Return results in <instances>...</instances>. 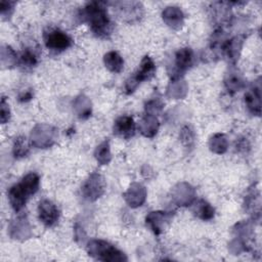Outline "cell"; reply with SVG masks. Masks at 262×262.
Segmentation results:
<instances>
[{
	"label": "cell",
	"instance_id": "6da1fadb",
	"mask_svg": "<svg viewBox=\"0 0 262 262\" xmlns=\"http://www.w3.org/2000/svg\"><path fill=\"white\" fill-rule=\"evenodd\" d=\"M104 2H89L83 9L81 16L87 21L93 34L99 38H107L113 31V25L108 17Z\"/></svg>",
	"mask_w": 262,
	"mask_h": 262
},
{
	"label": "cell",
	"instance_id": "7a4b0ae2",
	"mask_svg": "<svg viewBox=\"0 0 262 262\" xmlns=\"http://www.w3.org/2000/svg\"><path fill=\"white\" fill-rule=\"evenodd\" d=\"M87 252L88 254L100 261L107 262H122L127 261L126 255L115 248L113 245L100 241V239H91L87 244Z\"/></svg>",
	"mask_w": 262,
	"mask_h": 262
},
{
	"label": "cell",
	"instance_id": "3957f363",
	"mask_svg": "<svg viewBox=\"0 0 262 262\" xmlns=\"http://www.w3.org/2000/svg\"><path fill=\"white\" fill-rule=\"evenodd\" d=\"M156 72V66L152 59L145 55L141 62L139 69L134 73V75L130 76L125 83V91L127 94H131L137 88V86L145 80H149Z\"/></svg>",
	"mask_w": 262,
	"mask_h": 262
},
{
	"label": "cell",
	"instance_id": "277c9868",
	"mask_svg": "<svg viewBox=\"0 0 262 262\" xmlns=\"http://www.w3.org/2000/svg\"><path fill=\"white\" fill-rule=\"evenodd\" d=\"M56 129L52 126L41 124L37 125L31 133V140L33 145L39 148H46L51 146L56 139Z\"/></svg>",
	"mask_w": 262,
	"mask_h": 262
},
{
	"label": "cell",
	"instance_id": "5b68a950",
	"mask_svg": "<svg viewBox=\"0 0 262 262\" xmlns=\"http://www.w3.org/2000/svg\"><path fill=\"white\" fill-rule=\"evenodd\" d=\"M113 5L122 20L133 23L139 20L143 15V7L140 2H114Z\"/></svg>",
	"mask_w": 262,
	"mask_h": 262
},
{
	"label": "cell",
	"instance_id": "8992f818",
	"mask_svg": "<svg viewBox=\"0 0 262 262\" xmlns=\"http://www.w3.org/2000/svg\"><path fill=\"white\" fill-rule=\"evenodd\" d=\"M105 189V182L102 176L98 173H92L82 186V193L88 201H96L99 199Z\"/></svg>",
	"mask_w": 262,
	"mask_h": 262
},
{
	"label": "cell",
	"instance_id": "52a82bcc",
	"mask_svg": "<svg viewBox=\"0 0 262 262\" xmlns=\"http://www.w3.org/2000/svg\"><path fill=\"white\" fill-rule=\"evenodd\" d=\"M44 42L48 49L53 51H62L71 47L73 41L64 32L54 29L44 34Z\"/></svg>",
	"mask_w": 262,
	"mask_h": 262
},
{
	"label": "cell",
	"instance_id": "ba28073f",
	"mask_svg": "<svg viewBox=\"0 0 262 262\" xmlns=\"http://www.w3.org/2000/svg\"><path fill=\"white\" fill-rule=\"evenodd\" d=\"M193 61V52L190 48L185 47L179 49L175 54V70L173 71V81L178 80Z\"/></svg>",
	"mask_w": 262,
	"mask_h": 262
},
{
	"label": "cell",
	"instance_id": "9c48e42d",
	"mask_svg": "<svg viewBox=\"0 0 262 262\" xmlns=\"http://www.w3.org/2000/svg\"><path fill=\"white\" fill-rule=\"evenodd\" d=\"M38 214L40 220L46 226H53L59 217L58 209L49 200H43L39 203Z\"/></svg>",
	"mask_w": 262,
	"mask_h": 262
},
{
	"label": "cell",
	"instance_id": "30bf717a",
	"mask_svg": "<svg viewBox=\"0 0 262 262\" xmlns=\"http://www.w3.org/2000/svg\"><path fill=\"white\" fill-rule=\"evenodd\" d=\"M245 103L248 110L256 116L261 115V85L260 79L246 92Z\"/></svg>",
	"mask_w": 262,
	"mask_h": 262
},
{
	"label": "cell",
	"instance_id": "8fae6325",
	"mask_svg": "<svg viewBox=\"0 0 262 262\" xmlns=\"http://www.w3.org/2000/svg\"><path fill=\"white\" fill-rule=\"evenodd\" d=\"M245 40V36L244 35H239L236 36L230 40H227L226 42H224L221 45V50L224 53V55L227 57V59L232 62L235 63L236 60L238 59L242 47H243V43Z\"/></svg>",
	"mask_w": 262,
	"mask_h": 262
},
{
	"label": "cell",
	"instance_id": "7c38bea8",
	"mask_svg": "<svg viewBox=\"0 0 262 262\" xmlns=\"http://www.w3.org/2000/svg\"><path fill=\"white\" fill-rule=\"evenodd\" d=\"M124 198L130 207L137 208L144 203L146 198V189L140 183H132L128 190L124 193Z\"/></svg>",
	"mask_w": 262,
	"mask_h": 262
},
{
	"label": "cell",
	"instance_id": "4fadbf2b",
	"mask_svg": "<svg viewBox=\"0 0 262 262\" xmlns=\"http://www.w3.org/2000/svg\"><path fill=\"white\" fill-rule=\"evenodd\" d=\"M29 196L30 195L28 194V192L25 190V188L20 183L14 184L8 190V200L12 209L15 212H18L24 208Z\"/></svg>",
	"mask_w": 262,
	"mask_h": 262
},
{
	"label": "cell",
	"instance_id": "5bb4252c",
	"mask_svg": "<svg viewBox=\"0 0 262 262\" xmlns=\"http://www.w3.org/2000/svg\"><path fill=\"white\" fill-rule=\"evenodd\" d=\"M114 133L123 137L130 138L135 133V123L130 116H122L118 118L114 124Z\"/></svg>",
	"mask_w": 262,
	"mask_h": 262
},
{
	"label": "cell",
	"instance_id": "9a60e30c",
	"mask_svg": "<svg viewBox=\"0 0 262 262\" xmlns=\"http://www.w3.org/2000/svg\"><path fill=\"white\" fill-rule=\"evenodd\" d=\"M194 189L187 183H179L173 189V199L179 206H188L194 199Z\"/></svg>",
	"mask_w": 262,
	"mask_h": 262
},
{
	"label": "cell",
	"instance_id": "2e32d148",
	"mask_svg": "<svg viewBox=\"0 0 262 262\" xmlns=\"http://www.w3.org/2000/svg\"><path fill=\"white\" fill-rule=\"evenodd\" d=\"M169 219H170V214L162 211H157V212H150L146 216L145 221L155 234H160L164 230L165 225L169 221Z\"/></svg>",
	"mask_w": 262,
	"mask_h": 262
},
{
	"label": "cell",
	"instance_id": "e0dca14e",
	"mask_svg": "<svg viewBox=\"0 0 262 262\" xmlns=\"http://www.w3.org/2000/svg\"><path fill=\"white\" fill-rule=\"evenodd\" d=\"M162 15L164 21L172 29L178 30L183 26L184 15L178 7H167L163 11Z\"/></svg>",
	"mask_w": 262,
	"mask_h": 262
},
{
	"label": "cell",
	"instance_id": "ac0fdd59",
	"mask_svg": "<svg viewBox=\"0 0 262 262\" xmlns=\"http://www.w3.org/2000/svg\"><path fill=\"white\" fill-rule=\"evenodd\" d=\"M28 220L25 217H19L14 220L9 227V233L13 238L26 239L31 236V230Z\"/></svg>",
	"mask_w": 262,
	"mask_h": 262
},
{
	"label": "cell",
	"instance_id": "d6986e66",
	"mask_svg": "<svg viewBox=\"0 0 262 262\" xmlns=\"http://www.w3.org/2000/svg\"><path fill=\"white\" fill-rule=\"evenodd\" d=\"M159 121L156 116L145 114V116L139 122L138 128L142 135L145 137H154L159 129Z\"/></svg>",
	"mask_w": 262,
	"mask_h": 262
},
{
	"label": "cell",
	"instance_id": "ffe728a7",
	"mask_svg": "<svg viewBox=\"0 0 262 262\" xmlns=\"http://www.w3.org/2000/svg\"><path fill=\"white\" fill-rule=\"evenodd\" d=\"M224 85L229 92L234 93L242 90L245 87L246 83L241 74H238L236 71L231 70L229 71V73L226 74V77L224 79Z\"/></svg>",
	"mask_w": 262,
	"mask_h": 262
},
{
	"label": "cell",
	"instance_id": "44dd1931",
	"mask_svg": "<svg viewBox=\"0 0 262 262\" xmlns=\"http://www.w3.org/2000/svg\"><path fill=\"white\" fill-rule=\"evenodd\" d=\"M192 212L202 220H211L214 217V208L205 200L196 201L192 206Z\"/></svg>",
	"mask_w": 262,
	"mask_h": 262
},
{
	"label": "cell",
	"instance_id": "7402d4cb",
	"mask_svg": "<svg viewBox=\"0 0 262 262\" xmlns=\"http://www.w3.org/2000/svg\"><path fill=\"white\" fill-rule=\"evenodd\" d=\"M103 62L105 67L113 73H120L124 68V60L116 51H110L104 54Z\"/></svg>",
	"mask_w": 262,
	"mask_h": 262
},
{
	"label": "cell",
	"instance_id": "603a6c76",
	"mask_svg": "<svg viewBox=\"0 0 262 262\" xmlns=\"http://www.w3.org/2000/svg\"><path fill=\"white\" fill-rule=\"evenodd\" d=\"M245 208L254 215V218L260 217V194L258 190H251L247 194L245 199Z\"/></svg>",
	"mask_w": 262,
	"mask_h": 262
},
{
	"label": "cell",
	"instance_id": "cb8c5ba5",
	"mask_svg": "<svg viewBox=\"0 0 262 262\" xmlns=\"http://www.w3.org/2000/svg\"><path fill=\"white\" fill-rule=\"evenodd\" d=\"M74 108L80 119H87L91 115V102L85 95H79L74 102Z\"/></svg>",
	"mask_w": 262,
	"mask_h": 262
},
{
	"label": "cell",
	"instance_id": "d4e9b609",
	"mask_svg": "<svg viewBox=\"0 0 262 262\" xmlns=\"http://www.w3.org/2000/svg\"><path fill=\"white\" fill-rule=\"evenodd\" d=\"M23 187L25 188V190L28 192L29 195H32L34 193L37 192L38 188H39V183H40V179H39V176L34 173V172H31L29 174H27L23 179L21 181L19 182Z\"/></svg>",
	"mask_w": 262,
	"mask_h": 262
},
{
	"label": "cell",
	"instance_id": "484cf974",
	"mask_svg": "<svg viewBox=\"0 0 262 262\" xmlns=\"http://www.w3.org/2000/svg\"><path fill=\"white\" fill-rule=\"evenodd\" d=\"M94 157L100 165H106V164L110 163V161L112 159V155H111V148H110V141L108 140H104L103 142H101L96 147L95 152H94Z\"/></svg>",
	"mask_w": 262,
	"mask_h": 262
},
{
	"label": "cell",
	"instance_id": "4316f807",
	"mask_svg": "<svg viewBox=\"0 0 262 262\" xmlns=\"http://www.w3.org/2000/svg\"><path fill=\"white\" fill-rule=\"evenodd\" d=\"M210 149L215 154H223L226 151L228 143L224 134H215L209 142Z\"/></svg>",
	"mask_w": 262,
	"mask_h": 262
},
{
	"label": "cell",
	"instance_id": "83f0119b",
	"mask_svg": "<svg viewBox=\"0 0 262 262\" xmlns=\"http://www.w3.org/2000/svg\"><path fill=\"white\" fill-rule=\"evenodd\" d=\"M30 151V146L27 141V138L24 136H18L15 138V141L13 143V155L15 158L20 159L28 156Z\"/></svg>",
	"mask_w": 262,
	"mask_h": 262
},
{
	"label": "cell",
	"instance_id": "f1b7e54d",
	"mask_svg": "<svg viewBox=\"0 0 262 262\" xmlns=\"http://www.w3.org/2000/svg\"><path fill=\"white\" fill-rule=\"evenodd\" d=\"M20 64L25 68H33L38 62V55L35 50L27 48L23 51L20 55Z\"/></svg>",
	"mask_w": 262,
	"mask_h": 262
},
{
	"label": "cell",
	"instance_id": "f546056e",
	"mask_svg": "<svg viewBox=\"0 0 262 262\" xmlns=\"http://www.w3.org/2000/svg\"><path fill=\"white\" fill-rule=\"evenodd\" d=\"M180 139L181 142L185 145V146H192L194 143V133L193 130L189 127V126H185L182 128L181 132H180Z\"/></svg>",
	"mask_w": 262,
	"mask_h": 262
},
{
	"label": "cell",
	"instance_id": "4dcf8cb0",
	"mask_svg": "<svg viewBox=\"0 0 262 262\" xmlns=\"http://www.w3.org/2000/svg\"><path fill=\"white\" fill-rule=\"evenodd\" d=\"M163 107V103L159 99H151L145 104V112L148 115L155 116L157 113H159Z\"/></svg>",
	"mask_w": 262,
	"mask_h": 262
},
{
	"label": "cell",
	"instance_id": "1f68e13d",
	"mask_svg": "<svg viewBox=\"0 0 262 262\" xmlns=\"http://www.w3.org/2000/svg\"><path fill=\"white\" fill-rule=\"evenodd\" d=\"M15 5V2L13 1H1L0 4V10H1V15L3 16V18L5 17H9L13 11V7Z\"/></svg>",
	"mask_w": 262,
	"mask_h": 262
},
{
	"label": "cell",
	"instance_id": "d6a6232c",
	"mask_svg": "<svg viewBox=\"0 0 262 262\" xmlns=\"http://www.w3.org/2000/svg\"><path fill=\"white\" fill-rule=\"evenodd\" d=\"M0 118H1V123L2 124H5L6 122H8V120L10 118V111H9L8 104H7L4 97H2V99H1V115H0Z\"/></svg>",
	"mask_w": 262,
	"mask_h": 262
},
{
	"label": "cell",
	"instance_id": "836d02e7",
	"mask_svg": "<svg viewBox=\"0 0 262 262\" xmlns=\"http://www.w3.org/2000/svg\"><path fill=\"white\" fill-rule=\"evenodd\" d=\"M32 97H33L32 92H31L30 90H28V91L23 92L21 94H19V96H18V100H19V101H21V102H25V101L30 100Z\"/></svg>",
	"mask_w": 262,
	"mask_h": 262
}]
</instances>
